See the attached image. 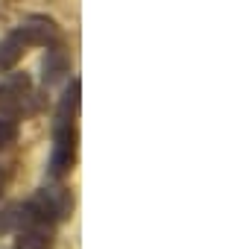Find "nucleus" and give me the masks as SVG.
Returning a JSON list of instances; mask_svg holds the SVG:
<instances>
[{
  "mask_svg": "<svg viewBox=\"0 0 240 249\" xmlns=\"http://www.w3.org/2000/svg\"><path fill=\"white\" fill-rule=\"evenodd\" d=\"M79 156V135L70 120H53V150L47 159V176L50 179H65Z\"/></svg>",
  "mask_w": 240,
  "mask_h": 249,
  "instance_id": "obj_1",
  "label": "nucleus"
},
{
  "mask_svg": "<svg viewBox=\"0 0 240 249\" xmlns=\"http://www.w3.org/2000/svg\"><path fill=\"white\" fill-rule=\"evenodd\" d=\"M35 211L38 220L44 223H59L65 217H70L73 211V194L62 185H47V188H38L33 199H27Z\"/></svg>",
  "mask_w": 240,
  "mask_h": 249,
  "instance_id": "obj_3",
  "label": "nucleus"
},
{
  "mask_svg": "<svg viewBox=\"0 0 240 249\" xmlns=\"http://www.w3.org/2000/svg\"><path fill=\"white\" fill-rule=\"evenodd\" d=\"M33 100L35 94H33V82L27 73H12L6 82H0V117L18 120V117L33 114L35 111Z\"/></svg>",
  "mask_w": 240,
  "mask_h": 249,
  "instance_id": "obj_2",
  "label": "nucleus"
},
{
  "mask_svg": "<svg viewBox=\"0 0 240 249\" xmlns=\"http://www.w3.org/2000/svg\"><path fill=\"white\" fill-rule=\"evenodd\" d=\"M38 217L33 211L30 202H12L0 211V234H12V231H21L27 226H33Z\"/></svg>",
  "mask_w": 240,
  "mask_h": 249,
  "instance_id": "obj_5",
  "label": "nucleus"
},
{
  "mask_svg": "<svg viewBox=\"0 0 240 249\" xmlns=\"http://www.w3.org/2000/svg\"><path fill=\"white\" fill-rule=\"evenodd\" d=\"M0 188H3V173H0Z\"/></svg>",
  "mask_w": 240,
  "mask_h": 249,
  "instance_id": "obj_10",
  "label": "nucleus"
},
{
  "mask_svg": "<svg viewBox=\"0 0 240 249\" xmlns=\"http://www.w3.org/2000/svg\"><path fill=\"white\" fill-rule=\"evenodd\" d=\"M30 47H33V44H30L27 33L21 30V24H18L12 33H6V38L0 41V73L12 71V68L24 59V53H27Z\"/></svg>",
  "mask_w": 240,
  "mask_h": 249,
  "instance_id": "obj_4",
  "label": "nucleus"
},
{
  "mask_svg": "<svg viewBox=\"0 0 240 249\" xmlns=\"http://www.w3.org/2000/svg\"><path fill=\"white\" fill-rule=\"evenodd\" d=\"M62 73H68V56L62 44H53L47 47V56H44V85H53Z\"/></svg>",
  "mask_w": 240,
  "mask_h": 249,
  "instance_id": "obj_8",
  "label": "nucleus"
},
{
  "mask_svg": "<svg viewBox=\"0 0 240 249\" xmlns=\"http://www.w3.org/2000/svg\"><path fill=\"white\" fill-rule=\"evenodd\" d=\"M15 234H18L15 249H50V243H53V223L35 220L33 226L21 229Z\"/></svg>",
  "mask_w": 240,
  "mask_h": 249,
  "instance_id": "obj_6",
  "label": "nucleus"
},
{
  "mask_svg": "<svg viewBox=\"0 0 240 249\" xmlns=\"http://www.w3.org/2000/svg\"><path fill=\"white\" fill-rule=\"evenodd\" d=\"M18 141V123L9 117H0V150H6Z\"/></svg>",
  "mask_w": 240,
  "mask_h": 249,
  "instance_id": "obj_9",
  "label": "nucleus"
},
{
  "mask_svg": "<svg viewBox=\"0 0 240 249\" xmlns=\"http://www.w3.org/2000/svg\"><path fill=\"white\" fill-rule=\"evenodd\" d=\"M79 100H82V82L73 76V79L68 82V88H65L62 100H59L56 120H70V123H73V117H76V111H79Z\"/></svg>",
  "mask_w": 240,
  "mask_h": 249,
  "instance_id": "obj_7",
  "label": "nucleus"
}]
</instances>
